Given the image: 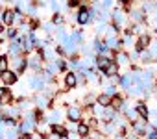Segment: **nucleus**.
<instances>
[{"instance_id":"1","label":"nucleus","mask_w":157,"mask_h":139,"mask_svg":"<svg viewBox=\"0 0 157 139\" xmlns=\"http://www.w3.org/2000/svg\"><path fill=\"white\" fill-rule=\"evenodd\" d=\"M8 58H11V63H13V67H15V71L13 73H17V74H21V73H24L26 71V67H28V59L24 58V56H8Z\"/></svg>"},{"instance_id":"2","label":"nucleus","mask_w":157,"mask_h":139,"mask_svg":"<svg viewBox=\"0 0 157 139\" xmlns=\"http://www.w3.org/2000/svg\"><path fill=\"white\" fill-rule=\"evenodd\" d=\"M17 80H19V74L13 73V71H6V73L0 74V82H2L4 87H10V85L17 84Z\"/></svg>"},{"instance_id":"3","label":"nucleus","mask_w":157,"mask_h":139,"mask_svg":"<svg viewBox=\"0 0 157 139\" xmlns=\"http://www.w3.org/2000/svg\"><path fill=\"white\" fill-rule=\"evenodd\" d=\"M13 22H15V11L11 8L4 10V13H2V24H6L10 28V26H13Z\"/></svg>"},{"instance_id":"4","label":"nucleus","mask_w":157,"mask_h":139,"mask_svg":"<svg viewBox=\"0 0 157 139\" xmlns=\"http://www.w3.org/2000/svg\"><path fill=\"white\" fill-rule=\"evenodd\" d=\"M89 21H91V13H89V10L82 8L80 13H78V22H80V24H87Z\"/></svg>"},{"instance_id":"5","label":"nucleus","mask_w":157,"mask_h":139,"mask_svg":"<svg viewBox=\"0 0 157 139\" xmlns=\"http://www.w3.org/2000/svg\"><path fill=\"white\" fill-rule=\"evenodd\" d=\"M67 117L70 119V121H74V122H78L82 119V111L78 109V108H68V111H67Z\"/></svg>"},{"instance_id":"6","label":"nucleus","mask_w":157,"mask_h":139,"mask_svg":"<svg viewBox=\"0 0 157 139\" xmlns=\"http://www.w3.org/2000/svg\"><path fill=\"white\" fill-rule=\"evenodd\" d=\"M30 85H32V89H35V91H39V89H43V78H41V74H35L32 80H30Z\"/></svg>"},{"instance_id":"7","label":"nucleus","mask_w":157,"mask_h":139,"mask_svg":"<svg viewBox=\"0 0 157 139\" xmlns=\"http://www.w3.org/2000/svg\"><path fill=\"white\" fill-rule=\"evenodd\" d=\"M10 71V58L8 56H0V74Z\"/></svg>"},{"instance_id":"8","label":"nucleus","mask_w":157,"mask_h":139,"mask_svg":"<svg viewBox=\"0 0 157 139\" xmlns=\"http://www.w3.org/2000/svg\"><path fill=\"white\" fill-rule=\"evenodd\" d=\"M65 84H67V87H74L76 84H78V80H76V74L74 73H67V76H65Z\"/></svg>"},{"instance_id":"9","label":"nucleus","mask_w":157,"mask_h":139,"mask_svg":"<svg viewBox=\"0 0 157 139\" xmlns=\"http://www.w3.org/2000/svg\"><path fill=\"white\" fill-rule=\"evenodd\" d=\"M52 133H57L59 137H63V135H68L67 128H65V126H61V124H54V126H52Z\"/></svg>"},{"instance_id":"10","label":"nucleus","mask_w":157,"mask_h":139,"mask_svg":"<svg viewBox=\"0 0 157 139\" xmlns=\"http://www.w3.org/2000/svg\"><path fill=\"white\" fill-rule=\"evenodd\" d=\"M96 63H98V69H100V71H105V69L111 65V59H109V58H98Z\"/></svg>"},{"instance_id":"11","label":"nucleus","mask_w":157,"mask_h":139,"mask_svg":"<svg viewBox=\"0 0 157 139\" xmlns=\"http://www.w3.org/2000/svg\"><path fill=\"white\" fill-rule=\"evenodd\" d=\"M78 135L87 137V135H89V126H87V124H78Z\"/></svg>"},{"instance_id":"12","label":"nucleus","mask_w":157,"mask_h":139,"mask_svg":"<svg viewBox=\"0 0 157 139\" xmlns=\"http://www.w3.org/2000/svg\"><path fill=\"white\" fill-rule=\"evenodd\" d=\"M98 104H102V106H105V108L111 106V97H109V95H102V97L98 98Z\"/></svg>"},{"instance_id":"13","label":"nucleus","mask_w":157,"mask_h":139,"mask_svg":"<svg viewBox=\"0 0 157 139\" xmlns=\"http://www.w3.org/2000/svg\"><path fill=\"white\" fill-rule=\"evenodd\" d=\"M104 73H105L107 76H113V74H117V65H113V63H111V65H109V67L105 69Z\"/></svg>"},{"instance_id":"14","label":"nucleus","mask_w":157,"mask_h":139,"mask_svg":"<svg viewBox=\"0 0 157 139\" xmlns=\"http://www.w3.org/2000/svg\"><path fill=\"white\" fill-rule=\"evenodd\" d=\"M6 35H8L10 39H17V30H15L13 26H10V28L6 30Z\"/></svg>"},{"instance_id":"15","label":"nucleus","mask_w":157,"mask_h":139,"mask_svg":"<svg viewBox=\"0 0 157 139\" xmlns=\"http://www.w3.org/2000/svg\"><path fill=\"white\" fill-rule=\"evenodd\" d=\"M94 48H96V50H98L100 54H104V52L107 50V45H104V43H100V41H96V43H94Z\"/></svg>"},{"instance_id":"16","label":"nucleus","mask_w":157,"mask_h":139,"mask_svg":"<svg viewBox=\"0 0 157 139\" xmlns=\"http://www.w3.org/2000/svg\"><path fill=\"white\" fill-rule=\"evenodd\" d=\"M122 106V100L118 98V97H115V98H111V108L115 109V108H120Z\"/></svg>"},{"instance_id":"17","label":"nucleus","mask_w":157,"mask_h":139,"mask_svg":"<svg viewBox=\"0 0 157 139\" xmlns=\"http://www.w3.org/2000/svg\"><path fill=\"white\" fill-rule=\"evenodd\" d=\"M137 111H139V113H140L144 119L148 117V108H146V106H137Z\"/></svg>"},{"instance_id":"18","label":"nucleus","mask_w":157,"mask_h":139,"mask_svg":"<svg viewBox=\"0 0 157 139\" xmlns=\"http://www.w3.org/2000/svg\"><path fill=\"white\" fill-rule=\"evenodd\" d=\"M107 46H109V48H117V46H118V43H117V39H113V37H109V39H107Z\"/></svg>"},{"instance_id":"19","label":"nucleus","mask_w":157,"mask_h":139,"mask_svg":"<svg viewBox=\"0 0 157 139\" xmlns=\"http://www.w3.org/2000/svg\"><path fill=\"white\" fill-rule=\"evenodd\" d=\"M148 41H150V39H148L146 35H144V37H140V41H139V50H140L142 46H146V45H148Z\"/></svg>"},{"instance_id":"20","label":"nucleus","mask_w":157,"mask_h":139,"mask_svg":"<svg viewBox=\"0 0 157 139\" xmlns=\"http://www.w3.org/2000/svg\"><path fill=\"white\" fill-rule=\"evenodd\" d=\"M128 61V56L126 54H118V63H126Z\"/></svg>"},{"instance_id":"21","label":"nucleus","mask_w":157,"mask_h":139,"mask_svg":"<svg viewBox=\"0 0 157 139\" xmlns=\"http://www.w3.org/2000/svg\"><path fill=\"white\" fill-rule=\"evenodd\" d=\"M50 6H52V10H54V11H57V10H59V4L56 2V0H52V2H50Z\"/></svg>"},{"instance_id":"22","label":"nucleus","mask_w":157,"mask_h":139,"mask_svg":"<svg viewBox=\"0 0 157 139\" xmlns=\"http://www.w3.org/2000/svg\"><path fill=\"white\" fill-rule=\"evenodd\" d=\"M78 4H80V0H68V6H70V8H74V6H78Z\"/></svg>"},{"instance_id":"23","label":"nucleus","mask_w":157,"mask_h":139,"mask_svg":"<svg viewBox=\"0 0 157 139\" xmlns=\"http://www.w3.org/2000/svg\"><path fill=\"white\" fill-rule=\"evenodd\" d=\"M52 22H61V17H59V13H56V15L52 17Z\"/></svg>"},{"instance_id":"24","label":"nucleus","mask_w":157,"mask_h":139,"mask_svg":"<svg viewBox=\"0 0 157 139\" xmlns=\"http://www.w3.org/2000/svg\"><path fill=\"white\" fill-rule=\"evenodd\" d=\"M102 4H104V8H109V6H111V0H104Z\"/></svg>"},{"instance_id":"25","label":"nucleus","mask_w":157,"mask_h":139,"mask_svg":"<svg viewBox=\"0 0 157 139\" xmlns=\"http://www.w3.org/2000/svg\"><path fill=\"white\" fill-rule=\"evenodd\" d=\"M59 139H70V137H68V135H63V137H59Z\"/></svg>"},{"instance_id":"26","label":"nucleus","mask_w":157,"mask_h":139,"mask_svg":"<svg viewBox=\"0 0 157 139\" xmlns=\"http://www.w3.org/2000/svg\"><path fill=\"white\" fill-rule=\"evenodd\" d=\"M122 2H126V0H122Z\"/></svg>"}]
</instances>
